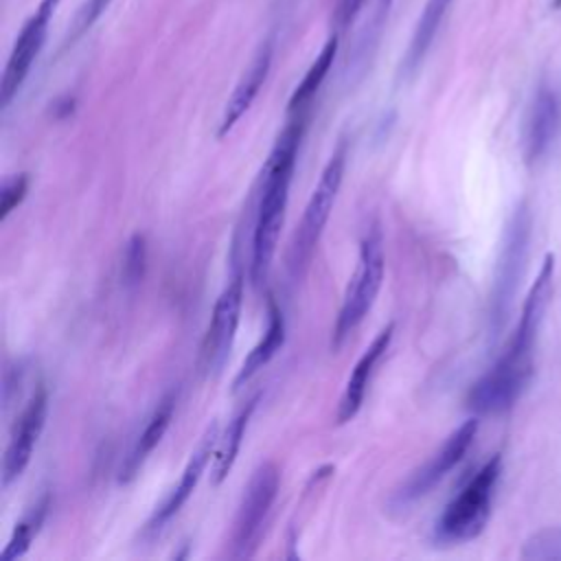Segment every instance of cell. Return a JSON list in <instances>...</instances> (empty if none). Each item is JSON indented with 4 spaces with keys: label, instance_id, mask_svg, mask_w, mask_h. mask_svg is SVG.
Segmentation results:
<instances>
[{
    "label": "cell",
    "instance_id": "cell-7",
    "mask_svg": "<svg viewBox=\"0 0 561 561\" xmlns=\"http://www.w3.org/2000/svg\"><path fill=\"white\" fill-rule=\"evenodd\" d=\"M530 228H533L530 210L526 204H519L506 224L497 265H495V276H493L491 322L495 329L504 322V316L511 309L515 289L519 285L526 252H528V241H530Z\"/></svg>",
    "mask_w": 561,
    "mask_h": 561
},
{
    "label": "cell",
    "instance_id": "cell-26",
    "mask_svg": "<svg viewBox=\"0 0 561 561\" xmlns=\"http://www.w3.org/2000/svg\"><path fill=\"white\" fill-rule=\"evenodd\" d=\"M362 4H364V0H342L340 2V9H337V22H340V26L344 28V26H348L351 22H353V18L357 15V11L362 9Z\"/></svg>",
    "mask_w": 561,
    "mask_h": 561
},
{
    "label": "cell",
    "instance_id": "cell-19",
    "mask_svg": "<svg viewBox=\"0 0 561 561\" xmlns=\"http://www.w3.org/2000/svg\"><path fill=\"white\" fill-rule=\"evenodd\" d=\"M256 401H259V394H254L234 416H232V421L228 423V427H226V432L219 436V440H217V447H215V454H213V465H210V482L217 486V484H221L226 478H228V473H230V469H232V465H234V460H237V454H239V449H241V443H243V436H245V427H248V423H250V419H252V412H254V408H256Z\"/></svg>",
    "mask_w": 561,
    "mask_h": 561
},
{
    "label": "cell",
    "instance_id": "cell-10",
    "mask_svg": "<svg viewBox=\"0 0 561 561\" xmlns=\"http://www.w3.org/2000/svg\"><path fill=\"white\" fill-rule=\"evenodd\" d=\"M57 4H59V0H39L37 9L31 13V18L24 22L20 35L15 37V44L11 48V55H9V61L4 66L2 81H0L2 107H9L13 96L20 92L33 61L37 59L39 50L44 48L48 24H50V18H53Z\"/></svg>",
    "mask_w": 561,
    "mask_h": 561
},
{
    "label": "cell",
    "instance_id": "cell-9",
    "mask_svg": "<svg viewBox=\"0 0 561 561\" xmlns=\"http://www.w3.org/2000/svg\"><path fill=\"white\" fill-rule=\"evenodd\" d=\"M476 432L478 419H467L460 427H456L440 445V449L397 489V493L392 495V506L403 508L423 497L425 493H430V489L438 484L462 460V456L467 454L476 438Z\"/></svg>",
    "mask_w": 561,
    "mask_h": 561
},
{
    "label": "cell",
    "instance_id": "cell-14",
    "mask_svg": "<svg viewBox=\"0 0 561 561\" xmlns=\"http://www.w3.org/2000/svg\"><path fill=\"white\" fill-rule=\"evenodd\" d=\"M392 333H394V324L388 322L375 337L373 342L366 346V351L362 353V357L355 362L348 379H346V386H344V392L340 397V403H337V412H335V419L337 423H348L362 408L364 403V397H366V388H368V381L375 373V366L377 362L381 359V355L388 351L390 342H392Z\"/></svg>",
    "mask_w": 561,
    "mask_h": 561
},
{
    "label": "cell",
    "instance_id": "cell-24",
    "mask_svg": "<svg viewBox=\"0 0 561 561\" xmlns=\"http://www.w3.org/2000/svg\"><path fill=\"white\" fill-rule=\"evenodd\" d=\"M28 191V173H18L11 175L2 182L0 188V219H7L9 213L22 204Z\"/></svg>",
    "mask_w": 561,
    "mask_h": 561
},
{
    "label": "cell",
    "instance_id": "cell-12",
    "mask_svg": "<svg viewBox=\"0 0 561 561\" xmlns=\"http://www.w3.org/2000/svg\"><path fill=\"white\" fill-rule=\"evenodd\" d=\"M217 440H219V425L213 421V423L206 427V432L202 434V438H199L197 447L193 449V454L188 456V460H186V465H184V471H182L178 484L169 491V495L164 497V502L153 511L151 519L147 522V530H151V533L160 530V528L186 504V500H188L191 493L195 491V486H197V482H199L204 469L208 467V462H210V458H213V454H215Z\"/></svg>",
    "mask_w": 561,
    "mask_h": 561
},
{
    "label": "cell",
    "instance_id": "cell-2",
    "mask_svg": "<svg viewBox=\"0 0 561 561\" xmlns=\"http://www.w3.org/2000/svg\"><path fill=\"white\" fill-rule=\"evenodd\" d=\"M307 112L309 110L287 114V125L278 134L261 173L263 184H261V195L256 206L254 230H252V261H250V276L254 285H261L267 278V272L278 245V234L285 219L296 156H298V147L309 118Z\"/></svg>",
    "mask_w": 561,
    "mask_h": 561
},
{
    "label": "cell",
    "instance_id": "cell-20",
    "mask_svg": "<svg viewBox=\"0 0 561 561\" xmlns=\"http://www.w3.org/2000/svg\"><path fill=\"white\" fill-rule=\"evenodd\" d=\"M335 53H337V35H331V37L324 42V46H322V50L318 53V57L311 61L309 70L305 72V77L300 79V83L296 85V90L291 92L289 103H287V114L309 110L311 99L316 96V92L320 90L324 77L329 75V70H331V66H333Z\"/></svg>",
    "mask_w": 561,
    "mask_h": 561
},
{
    "label": "cell",
    "instance_id": "cell-8",
    "mask_svg": "<svg viewBox=\"0 0 561 561\" xmlns=\"http://www.w3.org/2000/svg\"><path fill=\"white\" fill-rule=\"evenodd\" d=\"M243 305V276L237 272L217 296L199 346V366L206 375L219 373L230 355Z\"/></svg>",
    "mask_w": 561,
    "mask_h": 561
},
{
    "label": "cell",
    "instance_id": "cell-23",
    "mask_svg": "<svg viewBox=\"0 0 561 561\" xmlns=\"http://www.w3.org/2000/svg\"><path fill=\"white\" fill-rule=\"evenodd\" d=\"M147 265V241L145 234H134L125 248L123 256V280L127 285H136L145 276Z\"/></svg>",
    "mask_w": 561,
    "mask_h": 561
},
{
    "label": "cell",
    "instance_id": "cell-1",
    "mask_svg": "<svg viewBox=\"0 0 561 561\" xmlns=\"http://www.w3.org/2000/svg\"><path fill=\"white\" fill-rule=\"evenodd\" d=\"M554 256L546 254L535 283L524 300L519 322L497 362L469 388L467 408L476 414H500L508 410L533 377V353L543 311L550 298Z\"/></svg>",
    "mask_w": 561,
    "mask_h": 561
},
{
    "label": "cell",
    "instance_id": "cell-15",
    "mask_svg": "<svg viewBox=\"0 0 561 561\" xmlns=\"http://www.w3.org/2000/svg\"><path fill=\"white\" fill-rule=\"evenodd\" d=\"M272 53H274V46H272L270 39L259 46L256 55L252 57L250 66L245 68V72L241 75L232 94L226 101V107H224V114H221V121H219V129H217V138H224L237 125V121L250 110V105L254 103L261 85L265 83V79L270 75Z\"/></svg>",
    "mask_w": 561,
    "mask_h": 561
},
{
    "label": "cell",
    "instance_id": "cell-11",
    "mask_svg": "<svg viewBox=\"0 0 561 561\" xmlns=\"http://www.w3.org/2000/svg\"><path fill=\"white\" fill-rule=\"evenodd\" d=\"M46 412H48V392L44 386H39L22 412L18 414L11 436L4 449V460H2V486H9L13 480H18L26 465L31 462L33 447L37 445V438L44 430L46 423Z\"/></svg>",
    "mask_w": 561,
    "mask_h": 561
},
{
    "label": "cell",
    "instance_id": "cell-25",
    "mask_svg": "<svg viewBox=\"0 0 561 561\" xmlns=\"http://www.w3.org/2000/svg\"><path fill=\"white\" fill-rule=\"evenodd\" d=\"M110 2H112V0H85V2L79 7L77 15H75L72 37H79L81 33H85V31L105 13V9L110 7Z\"/></svg>",
    "mask_w": 561,
    "mask_h": 561
},
{
    "label": "cell",
    "instance_id": "cell-4",
    "mask_svg": "<svg viewBox=\"0 0 561 561\" xmlns=\"http://www.w3.org/2000/svg\"><path fill=\"white\" fill-rule=\"evenodd\" d=\"M383 270H386L383 237H381L379 224H373L359 243L357 265L346 285V291L331 331L333 351H337L346 342V337L357 329V324L370 311L383 280Z\"/></svg>",
    "mask_w": 561,
    "mask_h": 561
},
{
    "label": "cell",
    "instance_id": "cell-3",
    "mask_svg": "<svg viewBox=\"0 0 561 561\" xmlns=\"http://www.w3.org/2000/svg\"><path fill=\"white\" fill-rule=\"evenodd\" d=\"M348 145L346 140H340L333 153L329 156L318 184L311 191V197L305 206L302 219L291 237L289 252H287V270L289 278L296 283L302 278V274L309 267V261L318 248V241L322 237V230L331 217L333 204L337 199L342 180H344V167H346Z\"/></svg>",
    "mask_w": 561,
    "mask_h": 561
},
{
    "label": "cell",
    "instance_id": "cell-5",
    "mask_svg": "<svg viewBox=\"0 0 561 561\" xmlns=\"http://www.w3.org/2000/svg\"><path fill=\"white\" fill-rule=\"evenodd\" d=\"M502 456L493 454L460 489V493L445 506L436 522V539L445 543H462L476 539L491 515L493 491L500 480Z\"/></svg>",
    "mask_w": 561,
    "mask_h": 561
},
{
    "label": "cell",
    "instance_id": "cell-16",
    "mask_svg": "<svg viewBox=\"0 0 561 561\" xmlns=\"http://www.w3.org/2000/svg\"><path fill=\"white\" fill-rule=\"evenodd\" d=\"M175 399H178V397H175V390H171V392H167V394L158 401V405H156V410L151 412V416H149L145 430L140 432V436L136 438V443H134L129 456H127L125 462H123L121 478H118L121 482H129V480L140 471L142 462H145L147 456L153 451V447L162 440V436H164V432H167V427H169V423H171V419H173Z\"/></svg>",
    "mask_w": 561,
    "mask_h": 561
},
{
    "label": "cell",
    "instance_id": "cell-17",
    "mask_svg": "<svg viewBox=\"0 0 561 561\" xmlns=\"http://www.w3.org/2000/svg\"><path fill=\"white\" fill-rule=\"evenodd\" d=\"M451 2H454V0H427V2H425L423 11H421V15H419V20H416L414 33H412V37H410V44H408L403 64H401V72H403L405 77H412V75L421 68V64H423L427 50L432 48L434 37H436V33H438V28H440V24H443V20H445V15H447Z\"/></svg>",
    "mask_w": 561,
    "mask_h": 561
},
{
    "label": "cell",
    "instance_id": "cell-6",
    "mask_svg": "<svg viewBox=\"0 0 561 561\" xmlns=\"http://www.w3.org/2000/svg\"><path fill=\"white\" fill-rule=\"evenodd\" d=\"M278 486H280V471L272 460L259 465L250 476V482L243 489V495L234 515V524H232L230 552H228L232 559H250L256 554Z\"/></svg>",
    "mask_w": 561,
    "mask_h": 561
},
{
    "label": "cell",
    "instance_id": "cell-27",
    "mask_svg": "<svg viewBox=\"0 0 561 561\" xmlns=\"http://www.w3.org/2000/svg\"><path fill=\"white\" fill-rule=\"evenodd\" d=\"M552 7H561V0H552Z\"/></svg>",
    "mask_w": 561,
    "mask_h": 561
},
{
    "label": "cell",
    "instance_id": "cell-22",
    "mask_svg": "<svg viewBox=\"0 0 561 561\" xmlns=\"http://www.w3.org/2000/svg\"><path fill=\"white\" fill-rule=\"evenodd\" d=\"M522 559H561V528H543L526 539Z\"/></svg>",
    "mask_w": 561,
    "mask_h": 561
},
{
    "label": "cell",
    "instance_id": "cell-18",
    "mask_svg": "<svg viewBox=\"0 0 561 561\" xmlns=\"http://www.w3.org/2000/svg\"><path fill=\"white\" fill-rule=\"evenodd\" d=\"M283 344H285V318L280 307L274 302V298H267V329L263 337L245 355L234 377V388H241L245 381H250L283 348Z\"/></svg>",
    "mask_w": 561,
    "mask_h": 561
},
{
    "label": "cell",
    "instance_id": "cell-21",
    "mask_svg": "<svg viewBox=\"0 0 561 561\" xmlns=\"http://www.w3.org/2000/svg\"><path fill=\"white\" fill-rule=\"evenodd\" d=\"M48 508H50V493H42V495L35 500V504H31V506L26 508V513L22 515V519L15 524V528H13V533H11L9 541H7V546H4L2 552H0L2 561H13V559L26 554V550H28L31 543H33V539L37 537V533H39L42 526H44V519H46V515H48Z\"/></svg>",
    "mask_w": 561,
    "mask_h": 561
},
{
    "label": "cell",
    "instance_id": "cell-13",
    "mask_svg": "<svg viewBox=\"0 0 561 561\" xmlns=\"http://www.w3.org/2000/svg\"><path fill=\"white\" fill-rule=\"evenodd\" d=\"M559 131H561V101L554 90L541 85L533 99L528 121H526V134H524L526 160L539 162L552 149Z\"/></svg>",
    "mask_w": 561,
    "mask_h": 561
}]
</instances>
